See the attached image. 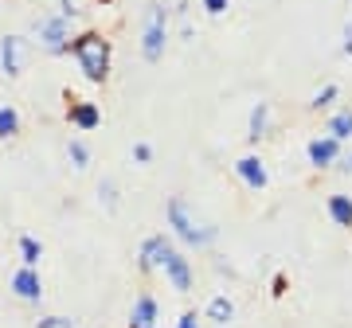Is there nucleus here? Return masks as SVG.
<instances>
[{"label": "nucleus", "instance_id": "2eb2a0df", "mask_svg": "<svg viewBox=\"0 0 352 328\" xmlns=\"http://www.w3.org/2000/svg\"><path fill=\"white\" fill-rule=\"evenodd\" d=\"M231 316H235V305H231V297H223V293H219V297H212V301H208V320H215V325H227Z\"/></svg>", "mask_w": 352, "mask_h": 328}, {"label": "nucleus", "instance_id": "393cba45", "mask_svg": "<svg viewBox=\"0 0 352 328\" xmlns=\"http://www.w3.org/2000/svg\"><path fill=\"white\" fill-rule=\"evenodd\" d=\"M340 47H344V55H352V24L344 27V43H340Z\"/></svg>", "mask_w": 352, "mask_h": 328}, {"label": "nucleus", "instance_id": "b1692460", "mask_svg": "<svg viewBox=\"0 0 352 328\" xmlns=\"http://www.w3.org/2000/svg\"><path fill=\"white\" fill-rule=\"evenodd\" d=\"M102 196H106V203H110V207H118V196H113V184H106V188H102Z\"/></svg>", "mask_w": 352, "mask_h": 328}, {"label": "nucleus", "instance_id": "1a4fd4ad", "mask_svg": "<svg viewBox=\"0 0 352 328\" xmlns=\"http://www.w3.org/2000/svg\"><path fill=\"white\" fill-rule=\"evenodd\" d=\"M309 164H314V168H329V164H337V156H340V141H333L325 133V137H314L309 141Z\"/></svg>", "mask_w": 352, "mask_h": 328}, {"label": "nucleus", "instance_id": "39448f33", "mask_svg": "<svg viewBox=\"0 0 352 328\" xmlns=\"http://www.w3.org/2000/svg\"><path fill=\"white\" fill-rule=\"evenodd\" d=\"M164 39H168V32H164V8H153L149 24H145V43H141V51H145L149 63H157L164 55Z\"/></svg>", "mask_w": 352, "mask_h": 328}, {"label": "nucleus", "instance_id": "9b49d317", "mask_svg": "<svg viewBox=\"0 0 352 328\" xmlns=\"http://www.w3.org/2000/svg\"><path fill=\"white\" fill-rule=\"evenodd\" d=\"M20 47H24V43H20L16 36L0 39V67H4V75H8V78H16V75H20V67H24V63H20Z\"/></svg>", "mask_w": 352, "mask_h": 328}, {"label": "nucleus", "instance_id": "0eeeda50", "mask_svg": "<svg viewBox=\"0 0 352 328\" xmlns=\"http://www.w3.org/2000/svg\"><path fill=\"white\" fill-rule=\"evenodd\" d=\"M235 172H239V180L251 191H263L266 180H270V176H266V164L258 161V156H239V161H235Z\"/></svg>", "mask_w": 352, "mask_h": 328}, {"label": "nucleus", "instance_id": "f257e3e1", "mask_svg": "<svg viewBox=\"0 0 352 328\" xmlns=\"http://www.w3.org/2000/svg\"><path fill=\"white\" fill-rule=\"evenodd\" d=\"M138 266H141V270H164L176 293H192V270H188V258L176 250V246H173L168 239H164V235H153V239L141 242Z\"/></svg>", "mask_w": 352, "mask_h": 328}, {"label": "nucleus", "instance_id": "412c9836", "mask_svg": "<svg viewBox=\"0 0 352 328\" xmlns=\"http://www.w3.org/2000/svg\"><path fill=\"white\" fill-rule=\"evenodd\" d=\"M231 8V0H204V12L208 16H223Z\"/></svg>", "mask_w": 352, "mask_h": 328}, {"label": "nucleus", "instance_id": "6e6552de", "mask_svg": "<svg viewBox=\"0 0 352 328\" xmlns=\"http://www.w3.org/2000/svg\"><path fill=\"white\" fill-rule=\"evenodd\" d=\"M67 117H71V126L82 129V133H90V129H98V126H102V110H98V102H71Z\"/></svg>", "mask_w": 352, "mask_h": 328}, {"label": "nucleus", "instance_id": "f3484780", "mask_svg": "<svg viewBox=\"0 0 352 328\" xmlns=\"http://www.w3.org/2000/svg\"><path fill=\"white\" fill-rule=\"evenodd\" d=\"M16 246H20V258H24V266H32V270H36L39 258H43V246H39L32 235H20V242H16Z\"/></svg>", "mask_w": 352, "mask_h": 328}, {"label": "nucleus", "instance_id": "6ab92c4d", "mask_svg": "<svg viewBox=\"0 0 352 328\" xmlns=\"http://www.w3.org/2000/svg\"><path fill=\"white\" fill-rule=\"evenodd\" d=\"M337 94H340V86H337V82H329V86H321V90L314 94V106L321 110V106H329V102L337 98Z\"/></svg>", "mask_w": 352, "mask_h": 328}, {"label": "nucleus", "instance_id": "4468645a", "mask_svg": "<svg viewBox=\"0 0 352 328\" xmlns=\"http://www.w3.org/2000/svg\"><path fill=\"white\" fill-rule=\"evenodd\" d=\"M266 126H270V102H258V106L251 110V133H247V137L263 141L266 137Z\"/></svg>", "mask_w": 352, "mask_h": 328}, {"label": "nucleus", "instance_id": "f03ea898", "mask_svg": "<svg viewBox=\"0 0 352 328\" xmlns=\"http://www.w3.org/2000/svg\"><path fill=\"white\" fill-rule=\"evenodd\" d=\"M67 51L78 59V67H82V75L90 82H106L110 78V39L102 36V32H82V36H75Z\"/></svg>", "mask_w": 352, "mask_h": 328}, {"label": "nucleus", "instance_id": "4be33fe9", "mask_svg": "<svg viewBox=\"0 0 352 328\" xmlns=\"http://www.w3.org/2000/svg\"><path fill=\"white\" fill-rule=\"evenodd\" d=\"M36 328H75V325H71L67 316H43V320H39Z\"/></svg>", "mask_w": 352, "mask_h": 328}, {"label": "nucleus", "instance_id": "f8f14e48", "mask_svg": "<svg viewBox=\"0 0 352 328\" xmlns=\"http://www.w3.org/2000/svg\"><path fill=\"white\" fill-rule=\"evenodd\" d=\"M329 215L337 227H352V196H329Z\"/></svg>", "mask_w": 352, "mask_h": 328}, {"label": "nucleus", "instance_id": "423d86ee", "mask_svg": "<svg viewBox=\"0 0 352 328\" xmlns=\"http://www.w3.org/2000/svg\"><path fill=\"white\" fill-rule=\"evenodd\" d=\"M12 293L20 301H39V297H43V281H39V274L32 266H24V270L12 274Z\"/></svg>", "mask_w": 352, "mask_h": 328}, {"label": "nucleus", "instance_id": "20e7f679", "mask_svg": "<svg viewBox=\"0 0 352 328\" xmlns=\"http://www.w3.org/2000/svg\"><path fill=\"white\" fill-rule=\"evenodd\" d=\"M36 36H39V43H43L51 55H63V51L71 47V20H63V16H47V20H39Z\"/></svg>", "mask_w": 352, "mask_h": 328}, {"label": "nucleus", "instance_id": "5701e85b", "mask_svg": "<svg viewBox=\"0 0 352 328\" xmlns=\"http://www.w3.org/2000/svg\"><path fill=\"white\" fill-rule=\"evenodd\" d=\"M176 328H200V325H196V313H184L180 320H176Z\"/></svg>", "mask_w": 352, "mask_h": 328}, {"label": "nucleus", "instance_id": "ddd939ff", "mask_svg": "<svg viewBox=\"0 0 352 328\" xmlns=\"http://www.w3.org/2000/svg\"><path fill=\"white\" fill-rule=\"evenodd\" d=\"M325 133H329L333 141H349V137H352V110H340V114L329 117Z\"/></svg>", "mask_w": 352, "mask_h": 328}, {"label": "nucleus", "instance_id": "aec40b11", "mask_svg": "<svg viewBox=\"0 0 352 328\" xmlns=\"http://www.w3.org/2000/svg\"><path fill=\"white\" fill-rule=\"evenodd\" d=\"M133 161H138V164H149L153 161V145H149V141H138V145H133Z\"/></svg>", "mask_w": 352, "mask_h": 328}, {"label": "nucleus", "instance_id": "9d476101", "mask_svg": "<svg viewBox=\"0 0 352 328\" xmlns=\"http://www.w3.org/2000/svg\"><path fill=\"white\" fill-rule=\"evenodd\" d=\"M129 328H157V301L149 293H141L133 301V313H129Z\"/></svg>", "mask_w": 352, "mask_h": 328}, {"label": "nucleus", "instance_id": "a211bd4d", "mask_svg": "<svg viewBox=\"0 0 352 328\" xmlns=\"http://www.w3.org/2000/svg\"><path fill=\"white\" fill-rule=\"evenodd\" d=\"M67 152H71V164H75V168H87L90 164V149L82 145V141H71V149Z\"/></svg>", "mask_w": 352, "mask_h": 328}, {"label": "nucleus", "instance_id": "dca6fc26", "mask_svg": "<svg viewBox=\"0 0 352 328\" xmlns=\"http://www.w3.org/2000/svg\"><path fill=\"white\" fill-rule=\"evenodd\" d=\"M20 133V114H16V106H0V141H8Z\"/></svg>", "mask_w": 352, "mask_h": 328}, {"label": "nucleus", "instance_id": "7ed1b4c3", "mask_svg": "<svg viewBox=\"0 0 352 328\" xmlns=\"http://www.w3.org/2000/svg\"><path fill=\"white\" fill-rule=\"evenodd\" d=\"M168 223H173V231L188 242V246H208V242H215V227L192 211V203L184 200V196H173V200H168Z\"/></svg>", "mask_w": 352, "mask_h": 328}, {"label": "nucleus", "instance_id": "a878e982", "mask_svg": "<svg viewBox=\"0 0 352 328\" xmlns=\"http://www.w3.org/2000/svg\"><path fill=\"white\" fill-rule=\"evenodd\" d=\"M344 168H352V152H349V156H344Z\"/></svg>", "mask_w": 352, "mask_h": 328}]
</instances>
